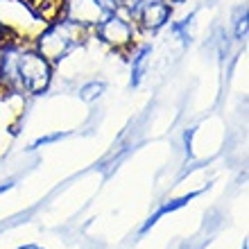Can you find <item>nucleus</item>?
Returning a JSON list of instances; mask_svg holds the SVG:
<instances>
[{
    "instance_id": "obj_9",
    "label": "nucleus",
    "mask_w": 249,
    "mask_h": 249,
    "mask_svg": "<svg viewBox=\"0 0 249 249\" xmlns=\"http://www.w3.org/2000/svg\"><path fill=\"white\" fill-rule=\"evenodd\" d=\"M61 136H66V134H54V136H46V138H39V141H36V143H34L32 147H39V145L53 143V141H57V138H61Z\"/></svg>"
},
{
    "instance_id": "obj_12",
    "label": "nucleus",
    "mask_w": 249,
    "mask_h": 249,
    "mask_svg": "<svg viewBox=\"0 0 249 249\" xmlns=\"http://www.w3.org/2000/svg\"><path fill=\"white\" fill-rule=\"evenodd\" d=\"M163 2H175V0H163Z\"/></svg>"
},
{
    "instance_id": "obj_8",
    "label": "nucleus",
    "mask_w": 249,
    "mask_h": 249,
    "mask_svg": "<svg viewBox=\"0 0 249 249\" xmlns=\"http://www.w3.org/2000/svg\"><path fill=\"white\" fill-rule=\"evenodd\" d=\"M245 34H247V12H243V18L238 20V27H236V36H238V39H243Z\"/></svg>"
},
{
    "instance_id": "obj_4",
    "label": "nucleus",
    "mask_w": 249,
    "mask_h": 249,
    "mask_svg": "<svg viewBox=\"0 0 249 249\" xmlns=\"http://www.w3.org/2000/svg\"><path fill=\"white\" fill-rule=\"evenodd\" d=\"M98 34L113 48H124L131 41V25L120 16H107L102 23H98Z\"/></svg>"
},
{
    "instance_id": "obj_6",
    "label": "nucleus",
    "mask_w": 249,
    "mask_h": 249,
    "mask_svg": "<svg viewBox=\"0 0 249 249\" xmlns=\"http://www.w3.org/2000/svg\"><path fill=\"white\" fill-rule=\"evenodd\" d=\"M147 54H150V48H143V50L134 57V79H131V84H138L141 77H143L145 64H147Z\"/></svg>"
},
{
    "instance_id": "obj_10",
    "label": "nucleus",
    "mask_w": 249,
    "mask_h": 249,
    "mask_svg": "<svg viewBox=\"0 0 249 249\" xmlns=\"http://www.w3.org/2000/svg\"><path fill=\"white\" fill-rule=\"evenodd\" d=\"M9 186H12V181H5V184H0V195H2V193H5Z\"/></svg>"
},
{
    "instance_id": "obj_3",
    "label": "nucleus",
    "mask_w": 249,
    "mask_h": 249,
    "mask_svg": "<svg viewBox=\"0 0 249 249\" xmlns=\"http://www.w3.org/2000/svg\"><path fill=\"white\" fill-rule=\"evenodd\" d=\"M111 2V0H109ZM107 0H64L68 20L72 23H102L111 14V5Z\"/></svg>"
},
{
    "instance_id": "obj_7",
    "label": "nucleus",
    "mask_w": 249,
    "mask_h": 249,
    "mask_svg": "<svg viewBox=\"0 0 249 249\" xmlns=\"http://www.w3.org/2000/svg\"><path fill=\"white\" fill-rule=\"evenodd\" d=\"M102 91H105V84H100V82H93V84H89V86H84V89H82V100L91 102V100H95Z\"/></svg>"
},
{
    "instance_id": "obj_11",
    "label": "nucleus",
    "mask_w": 249,
    "mask_h": 249,
    "mask_svg": "<svg viewBox=\"0 0 249 249\" xmlns=\"http://www.w3.org/2000/svg\"><path fill=\"white\" fill-rule=\"evenodd\" d=\"M23 249H39V247H23Z\"/></svg>"
},
{
    "instance_id": "obj_5",
    "label": "nucleus",
    "mask_w": 249,
    "mask_h": 249,
    "mask_svg": "<svg viewBox=\"0 0 249 249\" xmlns=\"http://www.w3.org/2000/svg\"><path fill=\"white\" fill-rule=\"evenodd\" d=\"M197 195H199V193H190L188 197H181V199H175V202H172V204H165V206H163V209H161V211H159L157 215H152L150 220H147V224H145V227H143V231H147V229H150V227H152V224H154V222H157L159 217H163L165 213H172V211L181 209V206H184V204H188L190 199H195Z\"/></svg>"
},
{
    "instance_id": "obj_2",
    "label": "nucleus",
    "mask_w": 249,
    "mask_h": 249,
    "mask_svg": "<svg viewBox=\"0 0 249 249\" xmlns=\"http://www.w3.org/2000/svg\"><path fill=\"white\" fill-rule=\"evenodd\" d=\"M77 23H72V20H66L61 25H54L53 30L48 34L41 36V53L46 59H59L64 57L68 50L77 46Z\"/></svg>"
},
{
    "instance_id": "obj_1",
    "label": "nucleus",
    "mask_w": 249,
    "mask_h": 249,
    "mask_svg": "<svg viewBox=\"0 0 249 249\" xmlns=\"http://www.w3.org/2000/svg\"><path fill=\"white\" fill-rule=\"evenodd\" d=\"M16 82L27 93H41L50 82V64L36 53H20L16 57Z\"/></svg>"
}]
</instances>
